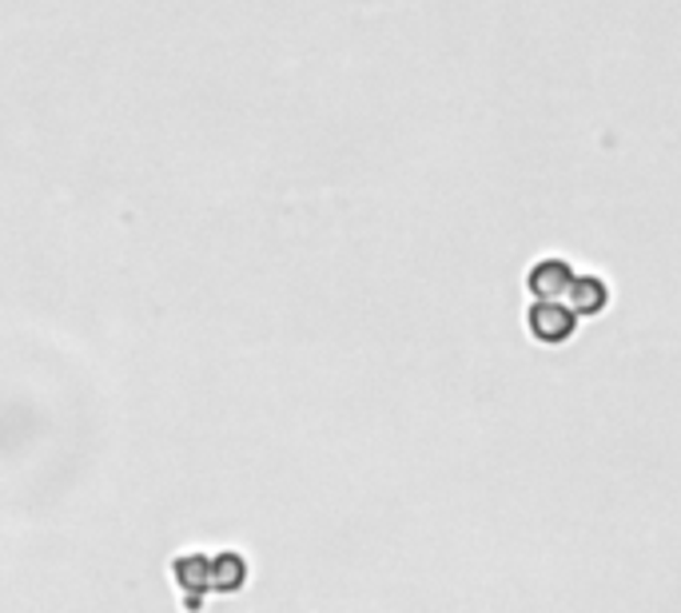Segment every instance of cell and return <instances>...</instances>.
Returning a JSON list of instances; mask_svg holds the SVG:
<instances>
[{"instance_id":"7a4b0ae2","label":"cell","mask_w":681,"mask_h":613,"mask_svg":"<svg viewBox=\"0 0 681 613\" xmlns=\"http://www.w3.org/2000/svg\"><path fill=\"white\" fill-rule=\"evenodd\" d=\"M526 283H530V295H535V299H558V295L570 292V283H574V267H570L567 260L550 255V260H538L535 267H530Z\"/></svg>"},{"instance_id":"6da1fadb","label":"cell","mask_w":681,"mask_h":613,"mask_svg":"<svg viewBox=\"0 0 681 613\" xmlns=\"http://www.w3.org/2000/svg\"><path fill=\"white\" fill-rule=\"evenodd\" d=\"M526 322H530V335H535L538 343H567L578 327V311L570 303L538 299L530 307V315H526Z\"/></svg>"},{"instance_id":"3957f363","label":"cell","mask_w":681,"mask_h":613,"mask_svg":"<svg viewBox=\"0 0 681 613\" xmlns=\"http://www.w3.org/2000/svg\"><path fill=\"white\" fill-rule=\"evenodd\" d=\"M567 303L578 315L606 311V303H609L606 280H597V275H574V283H570V292H567Z\"/></svg>"}]
</instances>
